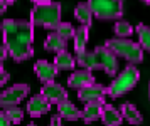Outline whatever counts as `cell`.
Here are the masks:
<instances>
[{"instance_id":"cell-32","label":"cell","mask_w":150,"mask_h":126,"mask_svg":"<svg viewBox=\"0 0 150 126\" xmlns=\"http://www.w3.org/2000/svg\"><path fill=\"white\" fill-rule=\"evenodd\" d=\"M12 2H15V0H7V4H12Z\"/></svg>"},{"instance_id":"cell-7","label":"cell","mask_w":150,"mask_h":126,"mask_svg":"<svg viewBox=\"0 0 150 126\" xmlns=\"http://www.w3.org/2000/svg\"><path fill=\"white\" fill-rule=\"evenodd\" d=\"M30 87L29 84H15L5 89L4 93H0V108L8 109V108H15L24 98H27Z\"/></svg>"},{"instance_id":"cell-21","label":"cell","mask_w":150,"mask_h":126,"mask_svg":"<svg viewBox=\"0 0 150 126\" xmlns=\"http://www.w3.org/2000/svg\"><path fill=\"white\" fill-rule=\"evenodd\" d=\"M135 32L138 35V44L142 46L143 51H149L150 54V27L145 24H138L135 27Z\"/></svg>"},{"instance_id":"cell-1","label":"cell","mask_w":150,"mask_h":126,"mask_svg":"<svg viewBox=\"0 0 150 126\" xmlns=\"http://www.w3.org/2000/svg\"><path fill=\"white\" fill-rule=\"evenodd\" d=\"M4 46L7 47L8 56L17 62L27 61L34 54V24L30 20L5 19L2 22Z\"/></svg>"},{"instance_id":"cell-27","label":"cell","mask_w":150,"mask_h":126,"mask_svg":"<svg viewBox=\"0 0 150 126\" xmlns=\"http://www.w3.org/2000/svg\"><path fill=\"white\" fill-rule=\"evenodd\" d=\"M49 126H62L61 116H59V114H57V116H52V118H51V123H49Z\"/></svg>"},{"instance_id":"cell-14","label":"cell","mask_w":150,"mask_h":126,"mask_svg":"<svg viewBox=\"0 0 150 126\" xmlns=\"http://www.w3.org/2000/svg\"><path fill=\"white\" fill-rule=\"evenodd\" d=\"M57 114L62 120L68 121H78L79 118H83V111H79L69 99H64L62 103L57 104Z\"/></svg>"},{"instance_id":"cell-5","label":"cell","mask_w":150,"mask_h":126,"mask_svg":"<svg viewBox=\"0 0 150 126\" xmlns=\"http://www.w3.org/2000/svg\"><path fill=\"white\" fill-rule=\"evenodd\" d=\"M105 46L108 47L116 57L128 61L130 64H140L143 61V49L138 42H133L130 39H108L105 42Z\"/></svg>"},{"instance_id":"cell-31","label":"cell","mask_w":150,"mask_h":126,"mask_svg":"<svg viewBox=\"0 0 150 126\" xmlns=\"http://www.w3.org/2000/svg\"><path fill=\"white\" fill-rule=\"evenodd\" d=\"M143 4H147V5H150V0H142Z\"/></svg>"},{"instance_id":"cell-11","label":"cell","mask_w":150,"mask_h":126,"mask_svg":"<svg viewBox=\"0 0 150 126\" xmlns=\"http://www.w3.org/2000/svg\"><path fill=\"white\" fill-rule=\"evenodd\" d=\"M89 84H95V76L91 74L89 69H79V71H74V73L69 76V79H68V86L73 87V89H81V87L89 86Z\"/></svg>"},{"instance_id":"cell-15","label":"cell","mask_w":150,"mask_h":126,"mask_svg":"<svg viewBox=\"0 0 150 126\" xmlns=\"http://www.w3.org/2000/svg\"><path fill=\"white\" fill-rule=\"evenodd\" d=\"M101 121L105 126H120L123 121L122 111L116 109L115 106H111V104H105L103 114H101Z\"/></svg>"},{"instance_id":"cell-34","label":"cell","mask_w":150,"mask_h":126,"mask_svg":"<svg viewBox=\"0 0 150 126\" xmlns=\"http://www.w3.org/2000/svg\"><path fill=\"white\" fill-rule=\"evenodd\" d=\"M29 126H35V125H32V123H30V125H29Z\"/></svg>"},{"instance_id":"cell-29","label":"cell","mask_w":150,"mask_h":126,"mask_svg":"<svg viewBox=\"0 0 150 126\" xmlns=\"http://www.w3.org/2000/svg\"><path fill=\"white\" fill-rule=\"evenodd\" d=\"M7 0H0V13H4L5 10H7Z\"/></svg>"},{"instance_id":"cell-2","label":"cell","mask_w":150,"mask_h":126,"mask_svg":"<svg viewBox=\"0 0 150 126\" xmlns=\"http://www.w3.org/2000/svg\"><path fill=\"white\" fill-rule=\"evenodd\" d=\"M76 62L83 67V69H101L108 76H115L118 73V57L110 51L106 46L96 47L93 52H83L76 54Z\"/></svg>"},{"instance_id":"cell-4","label":"cell","mask_w":150,"mask_h":126,"mask_svg":"<svg viewBox=\"0 0 150 126\" xmlns=\"http://www.w3.org/2000/svg\"><path fill=\"white\" fill-rule=\"evenodd\" d=\"M138 81H140V71H138L133 64H130V66L125 67L122 73L113 79V82L106 87V96L113 98V99L122 98L123 94L130 93V91L137 86Z\"/></svg>"},{"instance_id":"cell-22","label":"cell","mask_w":150,"mask_h":126,"mask_svg":"<svg viewBox=\"0 0 150 126\" xmlns=\"http://www.w3.org/2000/svg\"><path fill=\"white\" fill-rule=\"evenodd\" d=\"M113 30H115L118 39H128L130 35L135 32L133 27H132V24H130V22H125V20H118L115 24V27H113Z\"/></svg>"},{"instance_id":"cell-16","label":"cell","mask_w":150,"mask_h":126,"mask_svg":"<svg viewBox=\"0 0 150 126\" xmlns=\"http://www.w3.org/2000/svg\"><path fill=\"white\" fill-rule=\"evenodd\" d=\"M120 111H122V116L125 121H128L130 125L133 126H140L143 123V116L142 113L137 109L132 103H123L122 108H120Z\"/></svg>"},{"instance_id":"cell-12","label":"cell","mask_w":150,"mask_h":126,"mask_svg":"<svg viewBox=\"0 0 150 126\" xmlns=\"http://www.w3.org/2000/svg\"><path fill=\"white\" fill-rule=\"evenodd\" d=\"M34 71L37 74V77L46 84V82H52L56 79V76H57V67L54 64H51L47 61H37L34 64Z\"/></svg>"},{"instance_id":"cell-24","label":"cell","mask_w":150,"mask_h":126,"mask_svg":"<svg viewBox=\"0 0 150 126\" xmlns=\"http://www.w3.org/2000/svg\"><path fill=\"white\" fill-rule=\"evenodd\" d=\"M5 114H7V118L10 120V123H21L22 118H24V111H22L21 108H8V109H5Z\"/></svg>"},{"instance_id":"cell-9","label":"cell","mask_w":150,"mask_h":126,"mask_svg":"<svg viewBox=\"0 0 150 126\" xmlns=\"http://www.w3.org/2000/svg\"><path fill=\"white\" fill-rule=\"evenodd\" d=\"M105 96H106V87L101 86V84H96V82L78 89V98L83 103H91V101L103 99Z\"/></svg>"},{"instance_id":"cell-23","label":"cell","mask_w":150,"mask_h":126,"mask_svg":"<svg viewBox=\"0 0 150 126\" xmlns=\"http://www.w3.org/2000/svg\"><path fill=\"white\" fill-rule=\"evenodd\" d=\"M56 34H59L62 39H66V40H69V39H73L74 37V32H76V29L69 22H61L59 25H57V29L54 30Z\"/></svg>"},{"instance_id":"cell-20","label":"cell","mask_w":150,"mask_h":126,"mask_svg":"<svg viewBox=\"0 0 150 126\" xmlns=\"http://www.w3.org/2000/svg\"><path fill=\"white\" fill-rule=\"evenodd\" d=\"M54 66L61 71H68V69H74L76 66V57H73L68 51L57 52L54 57Z\"/></svg>"},{"instance_id":"cell-30","label":"cell","mask_w":150,"mask_h":126,"mask_svg":"<svg viewBox=\"0 0 150 126\" xmlns=\"http://www.w3.org/2000/svg\"><path fill=\"white\" fill-rule=\"evenodd\" d=\"M34 4H44V2H52V0H32Z\"/></svg>"},{"instance_id":"cell-28","label":"cell","mask_w":150,"mask_h":126,"mask_svg":"<svg viewBox=\"0 0 150 126\" xmlns=\"http://www.w3.org/2000/svg\"><path fill=\"white\" fill-rule=\"evenodd\" d=\"M8 56V51H7V47L5 46H0V61H4L5 57Z\"/></svg>"},{"instance_id":"cell-13","label":"cell","mask_w":150,"mask_h":126,"mask_svg":"<svg viewBox=\"0 0 150 126\" xmlns=\"http://www.w3.org/2000/svg\"><path fill=\"white\" fill-rule=\"evenodd\" d=\"M105 104H106L105 99H98V101L86 103V106H84V109H83V118L81 120L84 121V123H95V121L101 120Z\"/></svg>"},{"instance_id":"cell-26","label":"cell","mask_w":150,"mask_h":126,"mask_svg":"<svg viewBox=\"0 0 150 126\" xmlns=\"http://www.w3.org/2000/svg\"><path fill=\"white\" fill-rule=\"evenodd\" d=\"M12 123H10V120L7 118V114H5V111H2L0 113V126H10Z\"/></svg>"},{"instance_id":"cell-18","label":"cell","mask_w":150,"mask_h":126,"mask_svg":"<svg viewBox=\"0 0 150 126\" xmlns=\"http://www.w3.org/2000/svg\"><path fill=\"white\" fill-rule=\"evenodd\" d=\"M89 27H78L74 32V37H73V40H74V51L76 54H83L86 52V44H88V39H89V32H88Z\"/></svg>"},{"instance_id":"cell-33","label":"cell","mask_w":150,"mask_h":126,"mask_svg":"<svg viewBox=\"0 0 150 126\" xmlns=\"http://www.w3.org/2000/svg\"><path fill=\"white\" fill-rule=\"evenodd\" d=\"M149 96H150V84H149Z\"/></svg>"},{"instance_id":"cell-10","label":"cell","mask_w":150,"mask_h":126,"mask_svg":"<svg viewBox=\"0 0 150 126\" xmlns=\"http://www.w3.org/2000/svg\"><path fill=\"white\" fill-rule=\"evenodd\" d=\"M27 113L32 116V118H39L42 114L49 113V109H51V103H49L42 94H37L34 98H30L27 101Z\"/></svg>"},{"instance_id":"cell-8","label":"cell","mask_w":150,"mask_h":126,"mask_svg":"<svg viewBox=\"0 0 150 126\" xmlns=\"http://www.w3.org/2000/svg\"><path fill=\"white\" fill-rule=\"evenodd\" d=\"M41 94L51 103V104H52V103H54V104H59V103H62L64 99H68V91H66L61 84L54 82V81H52V82H46L41 89Z\"/></svg>"},{"instance_id":"cell-3","label":"cell","mask_w":150,"mask_h":126,"mask_svg":"<svg viewBox=\"0 0 150 126\" xmlns=\"http://www.w3.org/2000/svg\"><path fill=\"white\" fill-rule=\"evenodd\" d=\"M61 4L57 2H44V4H35L34 8L30 10V22L34 25L44 27L49 30H56L61 24Z\"/></svg>"},{"instance_id":"cell-17","label":"cell","mask_w":150,"mask_h":126,"mask_svg":"<svg viewBox=\"0 0 150 126\" xmlns=\"http://www.w3.org/2000/svg\"><path fill=\"white\" fill-rule=\"evenodd\" d=\"M66 46H68V40L62 39L59 34L56 32H51L47 35V39L44 42V49L49 51V52H62V51H66Z\"/></svg>"},{"instance_id":"cell-19","label":"cell","mask_w":150,"mask_h":126,"mask_svg":"<svg viewBox=\"0 0 150 126\" xmlns=\"http://www.w3.org/2000/svg\"><path fill=\"white\" fill-rule=\"evenodd\" d=\"M74 17L78 19V22L84 27H89L91 25V22H93V12H91V7L88 4H78L74 8Z\"/></svg>"},{"instance_id":"cell-6","label":"cell","mask_w":150,"mask_h":126,"mask_svg":"<svg viewBox=\"0 0 150 126\" xmlns=\"http://www.w3.org/2000/svg\"><path fill=\"white\" fill-rule=\"evenodd\" d=\"M88 5L100 20H115L123 15V0H88Z\"/></svg>"},{"instance_id":"cell-25","label":"cell","mask_w":150,"mask_h":126,"mask_svg":"<svg viewBox=\"0 0 150 126\" xmlns=\"http://www.w3.org/2000/svg\"><path fill=\"white\" fill-rule=\"evenodd\" d=\"M8 81V73L4 69V66H2V61H0V86L2 84H5Z\"/></svg>"}]
</instances>
